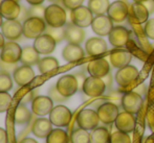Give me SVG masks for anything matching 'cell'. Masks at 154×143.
<instances>
[{
	"label": "cell",
	"instance_id": "cell-1",
	"mask_svg": "<svg viewBox=\"0 0 154 143\" xmlns=\"http://www.w3.org/2000/svg\"><path fill=\"white\" fill-rule=\"evenodd\" d=\"M44 20L49 26L63 27L65 26L67 20L66 12L59 4H51L45 10Z\"/></svg>",
	"mask_w": 154,
	"mask_h": 143
},
{
	"label": "cell",
	"instance_id": "cell-2",
	"mask_svg": "<svg viewBox=\"0 0 154 143\" xmlns=\"http://www.w3.org/2000/svg\"><path fill=\"white\" fill-rule=\"evenodd\" d=\"M46 26L44 19L29 17L23 22V36L27 39H36L45 32Z\"/></svg>",
	"mask_w": 154,
	"mask_h": 143
},
{
	"label": "cell",
	"instance_id": "cell-3",
	"mask_svg": "<svg viewBox=\"0 0 154 143\" xmlns=\"http://www.w3.org/2000/svg\"><path fill=\"white\" fill-rule=\"evenodd\" d=\"M70 19L73 24L84 28V27H87L89 25H91L93 20V14L91 10H89L88 6L81 5L79 7L71 10Z\"/></svg>",
	"mask_w": 154,
	"mask_h": 143
},
{
	"label": "cell",
	"instance_id": "cell-4",
	"mask_svg": "<svg viewBox=\"0 0 154 143\" xmlns=\"http://www.w3.org/2000/svg\"><path fill=\"white\" fill-rule=\"evenodd\" d=\"M100 122V118L97 112L91 109H84L78 114L77 123L79 127L84 129L86 131H92L93 129L97 127Z\"/></svg>",
	"mask_w": 154,
	"mask_h": 143
},
{
	"label": "cell",
	"instance_id": "cell-5",
	"mask_svg": "<svg viewBox=\"0 0 154 143\" xmlns=\"http://www.w3.org/2000/svg\"><path fill=\"white\" fill-rule=\"evenodd\" d=\"M58 91L65 97H70L79 90V85H78V81L75 79V75L72 74H66L63 75L58 79L57 84H56Z\"/></svg>",
	"mask_w": 154,
	"mask_h": 143
},
{
	"label": "cell",
	"instance_id": "cell-6",
	"mask_svg": "<svg viewBox=\"0 0 154 143\" xmlns=\"http://www.w3.org/2000/svg\"><path fill=\"white\" fill-rule=\"evenodd\" d=\"M121 103H122L123 109L126 112L136 114L140 112L143 106V97L135 91H130V92L125 93L122 96Z\"/></svg>",
	"mask_w": 154,
	"mask_h": 143
},
{
	"label": "cell",
	"instance_id": "cell-7",
	"mask_svg": "<svg viewBox=\"0 0 154 143\" xmlns=\"http://www.w3.org/2000/svg\"><path fill=\"white\" fill-rule=\"evenodd\" d=\"M106 85L104 81L100 77H95L90 75L85 79L83 85V92L89 97H99L104 94L106 90Z\"/></svg>",
	"mask_w": 154,
	"mask_h": 143
},
{
	"label": "cell",
	"instance_id": "cell-8",
	"mask_svg": "<svg viewBox=\"0 0 154 143\" xmlns=\"http://www.w3.org/2000/svg\"><path fill=\"white\" fill-rule=\"evenodd\" d=\"M97 115H99L100 121L104 124H111L116 121V117L119 116V108L112 101L104 103L97 108Z\"/></svg>",
	"mask_w": 154,
	"mask_h": 143
},
{
	"label": "cell",
	"instance_id": "cell-9",
	"mask_svg": "<svg viewBox=\"0 0 154 143\" xmlns=\"http://www.w3.org/2000/svg\"><path fill=\"white\" fill-rule=\"evenodd\" d=\"M49 120L56 127H66L71 120V112L67 107L59 105L49 113Z\"/></svg>",
	"mask_w": 154,
	"mask_h": 143
},
{
	"label": "cell",
	"instance_id": "cell-10",
	"mask_svg": "<svg viewBox=\"0 0 154 143\" xmlns=\"http://www.w3.org/2000/svg\"><path fill=\"white\" fill-rule=\"evenodd\" d=\"M54 109V101L49 96L39 95L32 101V112L37 116H45L48 115Z\"/></svg>",
	"mask_w": 154,
	"mask_h": 143
},
{
	"label": "cell",
	"instance_id": "cell-11",
	"mask_svg": "<svg viewBox=\"0 0 154 143\" xmlns=\"http://www.w3.org/2000/svg\"><path fill=\"white\" fill-rule=\"evenodd\" d=\"M1 31L4 38H6L8 40H18L21 37V34H23V24L18 19L5 20L2 23Z\"/></svg>",
	"mask_w": 154,
	"mask_h": 143
},
{
	"label": "cell",
	"instance_id": "cell-12",
	"mask_svg": "<svg viewBox=\"0 0 154 143\" xmlns=\"http://www.w3.org/2000/svg\"><path fill=\"white\" fill-rule=\"evenodd\" d=\"M21 53H22V48L17 43L11 41L5 43L3 48L1 49L0 60L6 63H18L20 62Z\"/></svg>",
	"mask_w": 154,
	"mask_h": 143
},
{
	"label": "cell",
	"instance_id": "cell-13",
	"mask_svg": "<svg viewBox=\"0 0 154 143\" xmlns=\"http://www.w3.org/2000/svg\"><path fill=\"white\" fill-rule=\"evenodd\" d=\"M138 76V70L136 67L128 65L123 68H120L116 74V81L121 87H128L131 85Z\"/></svg>",
	"mask_w": 154,
	"mask_h": 143
},
{
	"label": "cell",
	"instance_id": "cell-14",
	"mask_svg": "<svg viewBox=\"0 0 154 143\" xmlns=\"http://www.w3.org/2000/svg\"><path fill=\"white\" fill-rule=\"evenodd\" d=\"M92 30L101 37L109 36L110 31L113 28V21L105 15H100L93 18L91 23Z\"/></svg>",
	"mask_w": 154,
	"mask_h": 143
},
{
	"label": "cell",
	"instance_id": "cell-15",
	"mask_svg": "<svg viewBox=\"0 0 154 143\" xmlns=\"http://www.w3.org/2000/svg\"><path fill=\"white\" fill-rule=\"evenodd\" d=\"M57 42L51 36L47 34H42L38 38L35 39L34 47L40 55H49L56 48Z\"/></svg>",
	"mask_w": 154,
	"mask_h": 143
},
{
	"label": "cell",
	"instance_id": "cell-16",
	"mask_svg": "<svg viewBox=\"0 0 154 143\" xmlns=\"http://www.w3.org/2000/svg\"><path fill=\"white\" fill-rule=\"evenodd\" d=\"M107 15L113 22H123L128 16V5L121 0L112 2L109 5Z\"/></svg>",
	"mask_w": 154,
	"mask_h": 143
},
{
	"label": "cell",
	"instance_id": "cell-17",
	"mask_svg": "<svg viewBox=\"0 0 154 143\" xmlns=\"http://www.w3.org/2000/svg\"><path fill=\"white\" fill-rule=\"evenodd\" d=\"M114 123H116V127L119 131L124 132V133H127V134L132 133L136 125L134 114H131L126 111L119 114V116L116 117Z\"/></svg>",
	"mask_w": 154,
	"mask_h": 143
},
{
	"label": "cell",
	"instance_id": "cell-18",
	"mask_svg": "<svg viewBox=\"0 0 154 143\" xmlns=\"http://www.w3.org/2000/svg\"><path fill=\"white\" fill-rule=\"evenodd\" d=\"M13 79H14L15 83L18 86L23 87L29 85L32 83L35 79V71L32 70L31 66H26V65H22V66L18 67L13 73Z\"/></svg>",
	"mask_w": 154,
	"mask_h": 143
},
{
	"label": "cell",
	"instance_id": "cell-19",
	"mask_svg": "<svg viewBox=\"0 0 154 143\" xmlns=\"http://www.w3.org/2000/svg\"><path fill=\"white\" fill-rule=\"evenodd\" d=\"M87 70L91 76L103 79L110 72V66L105 58H95L88 63Z\"/></svg>",
	"mask_w": 154,
	"mask_h": 143
},
{
	"label": "cell",
	"instance_id": "cell-20",
	"mask_svg": "<svg viewBox=\"0 0 154 143\" xmlns=\"http://www.w3.org/2000/svg\"><path fill=\"white\" fill-rule=\"evenodd\" d=\"M129 30L123 26H116L112 28V30L109 34V42L112 46L118 47H124L127 45L129 41Z\"/></svg>",
	"mask_w": 154,
	"mask_h": 143
},
{
	"label": "cell",
	"instance_id": "cell-21",
	"mask_svg": "<svg viewBox=\"0 0 154 143\" xmlns=\"http://www.w3.org/2000/svg\"><path fill=\"white\" fill-rule=\"evenodd\" d=\"M21 12V6L17 0H3L0 5V14L5 20L18 19Z\"/></svg>",
	"mask_w": 154,
	"mask_h": 143
},
{
	"label": "cell",
	"instance_id": "cell-22",
	"mask_svg": "<svg viewBox=\"0 0 154 143\" xmlns=\"http://www.w3.org/2000/svg\"><path fill=\"white\" fill-rule=\"evenodd\" d=\"M65 28V40L68 43L72 44H81L85 38V31L83 28L78 25L71 23H66L64 26Z\"/></svg>",
	"mask_w": 154,
	"mask_h": 143
},
{
	"label": "cell",
	"instance_id": "cell-23",
	"mask_svg": "<svg viewBox=\"0 0 154 143\" xmlns=\"http://www.w3.org/2000/svg\"><path fill=\"white\" fill-rule=\"evenodd\" d=\"M62 57L66 62L73 63L84 58V50L79 44L68 43L62 51Z\"/></svg>",
	"mask_w": 154,
	"mask_h": 143
},
{
	"label": "cell",
	"instance_id": "cell-24",
	"mask_svg": "<svg viewBox=\"0 0 154 143\" xmlns=\"http://www.w3.org/2000/svg\"><path fill=\"white\" fill-rule=\"evenodd\" d=\"M53 131V123L49 119L38 118L34 122L32 132L38 138H46Z\"/></svg>",
	"mask_w": 154,
	"mask_h": 143
},
{
	"label": "cell",
	"instance_id": "cell-25",
	"mask_svg": "<svg viewBox=\"0 0 154 143\" xmlns=\"http://www.w3.org/2000/svg\"><path fill=\"white\" fill-rule=\"evenodd\" d=\"M86 52L91 57L103 55L107 51V44L102 38H90L85 45Z\"/></svg>",
	"mask_w": 154,
	"mask_h": 143
},
{
	"label": "cell",
	"instance_id": "cell-26",
	"mask_svg": "<svg viewBox=\"0 0 154 143\" xmlns=\"http://www.w3.org/2000/svg\"><path fill=\"white\" fill-rule=\"evenodd\" d=\"M132 60V55L127 50L119 49L110 53V63L113 67L120 69L125 66H128Z\"/></svg>",
	"mask_w": 154,
	"mask_h": 143
},
{
	"label": "cell",
	"instance_id": "cell-27",
	"mask_svg": "<svg viewBox=\"0 0 154 143\" xmlns=\"http://www.w3.org/2000/svg\"><path fill=\"white\" fill-rule=\"evenodd\" d=\"M40 61V53L35 49L34 46H26L22 49L20 62L26 66H34L38 65Z\"/></svg>",
	"mask_w": 154,
	"mask_h": 143
},
{
	"label": "cell",
	"instance_id": "cell-28",
	"mask_svg": "<svg viewBox=\"0 0 154 143\" xmlns=\"http://www.w3.org/2000/svg\"><path fill=\"white\" fill-rule=\"evenodd\" d=\"M132 13L138 23H146L150 15L148 8L145 6L143 2H134L132 4Z\"/></svg>",
	"mask_w": 154,
	"mask_h": 143
},
{
	"label": "cell",
	"instance_id": "cell-29",
	"mask_svg": "<svg viewBox=\"0 0 154 143\" xmlns=\"http://www.w3.org/2000/svg\"><path fill=\"white\" fill-rule=\"evenodd\" d=\"M58 67H59V62H58L57 58L53 57L40 58L38 63V69L41 74H46V73L57 69Z\"/></svg>",
	"mask_w": 154,
	"mask_h": 143
},
{
	"label": "cell",
	"instance_id": "cell-30",
	"mask_svg": "<svg viewBox=\"0 0 154 143\" xmlns=\"http://www.w3.org/2000/svg\"><path fill=\"white\" fill-rule=\"evenodd\" d=\"M110 134L106 127H95L90 132V143H108Z\"/></svg>",
	"mask_w": 154,
	"mask_h": 143
},
{
	"label": "cell",
	"instance_id": "cell-31",
	"mask_svg": "<svg viewBox=\"0 0 154 143\" xmlns=\"http://www.w3.org/2000/svg\"><path fill=\"white\" fill-rule=\"evenodd\" d=\"M109 0H89L88 2V7L92 12L93 15H104L108 12L109 8Z\"/></svg>",
	"mask_w": 154,
	"mask_h": 143
},
{
	"label": "cell",
	"instance_id": "cell-32",
	"mask_svg": "<svg viewBox=\"0 0 154 143\" xmlns=\"http://www.w3.org/2000/svg\"><path fill=\"white\" fill-rule=\"evenodd\" d=\"M31 111L25 107V105L20 103L18 107L16 108V111H15V116L14 120L16 124H25L31 120Z\"/></svg>",
	"mask_w": 154,
	"mask_h": 143
},
{
	"label": "cell",
	"instance_id": "cell-33",
	"mask_svg": "<svg viewBox=\"0 0 154 143\" xmlns=\"http://www.w3.org/2000/svg\"><path fill=\"white\" fill-rule=\"evenodd\" d=\"M69 137L64 130L56 129L46 137V143H68Z\"/></svg>",
	"mask_w": 154,
	"mask_h": 143
},
{
	"label": "cell",
	"instance_id": "cell-34",
	"mask_svg": "<svg viewBox=\"0 0 154 143\" xmlns=\"http://www.w3.org/2000/svg\"><path fill=\"white\" fill-rule=\"evenodd\" d=\"M70 141L71 143H90V133L79 127L71 133Z\"/></svg>",
	"mask_w": 154,
	"mask_h": 143
},
{
	"label": "cell",
	"instance_id": "cell-35",
	"mask_svg": "<svg viewBox=\"0 0 154 143\" xmlns=\"http://www.w3.org/2000/svg\"><path fill=\"white\" fill-rule=\"evenodd\" d=\"M45 34H49L54 38V40L57 43H60L65 39V28L63 27H53L47 25L45 29Z\"/></svg>",
	"mask_w": 154,
	"mask_h": 143
},
{
	"label": "cell",
	"instance_id": "cell-36",
	"mask_svg": "<svg viewBox=\"0 0 154 143\" xmlns=\"http://www.w3.org/2000/svg\"><path fill=\"white\" fill-rule=\"evenodd\" d=\"M13 88V79L10 73L0 71V92H8Z\"/></svg>",
	"mask_w": 154,
	"mask_h": 143
},
{
	"label": "cell",
	"instance_id": "cell-37",
	"mask_svg": "<svg viewBox=\"0 0 154 143\" xmlns=\"http://www.w3.org/2000/svg\"><path fill=\"white\" fill-rule=\"evenodd\" d=\"M109 143H131V138L127 133L116 131L110 135Z\"/></svg>",
	"mask_w": 154,
	"mask_h": 143
},
{
	"label": "cell",
	"instance_id": "cell-38",
	"mask_svg": "<svg viewBox=\"0 0 154 143\" xmlns=\"http://www.w3.org/2000/svg\"><path fill=\"white\" fill-rule=\"evenodd\" d=\"M12 103V96L8 92H0V113L6 112Z\"/></svg>",
	"mask_w": 154,
	"mask_h": 143
},
{
	"label": "cell",
	"instance_id": "cell-39",
	"mask_svg": "<svg viewBox=\"0 0 154 143\" xmlns=\"http://www.w3.org/2000/svg\"><path fill=\"white\" fill-rule=\"evenodd\" d=\"M45 10L46 7L42 5V4H37V5H32L29 10V17H37V18L44 19L45 16Z\"/></svg>",
	"mask_w": 154,
	"mask_h": 143
},
{
	"label": "cell",
	"instance_id": "cell-40",
	"mask_svg": "<svg viewBox=\"0 0 154 143\" xmlns=\"http://www.w3.org/2000/svg\"><path fill=\"white\" fill-rule=\"evenodd\" d=\"M48 96L53 99V101H56V103H64V101L67 99V97L63 96L61 93L58 91V89L56 86L51 87V88L48 90Z\"/></svg>",
	"mask_w": 154,
	"mask_h": 143
},
{
	"label": "cell",
	"instance_id": "cell-41",
	"mask_svg": "<svg viewBox=\"0 0 154 143\" xmlns=\"http://www.w3.org/2000/svg\"><path fill=\"white\" fill-rule=\"evenodd\" d=\"M17 68H18L17 63H6L0 60V71L8 73H14Z\"/></svg>",
	"mask_w": 154,
	"mask_h": 143
},
{
	"label": "cell",
	"instance_id": "cell-42",
	"mask_svg": "<svg viewBox=\"0 0 154 143\" xmlns=\"http://www.w3.org/2000/svg\"><path fill=\"white\" fill-rule=\"evenodd\" d=\"M145 34L151 40H154V19H150L145 24Z\"/></svg>",
	"mask_w": 154,
	"mask_h": 143
},
{
	"label": "cell",
	"instance_id": "cell-43",
	"mask_svg": "<svg viewBox=\"0 0 154 143\" xmlns=\"http://www.w3.org/2000/svg\"><path fill=\"white\" fill-rule=\"evenodd\" d=\"M83 2H84V0H62L63 5L70 10L81 6L82 4H83Z\"/></svg>",
	"mask_w": 154,
	"mask_h": 143
},
{
	"label": "cell",
	"instance_id": "cell-44",
	"mask_svg": "<svg viewBox=\"0 0 154 143\" xmlns=\"http://www.w3.org/2000/svg\"><path fill=\"white\" fill-rule=\"evenodd\" d=\"M34 94H35L34 91H29V93H26V94L22 97V99H21V103H23V105H26V103L32 101L35 97H36V96H34Z\"/></svg>",
	"mask_w": 154,
	"mask_h": 143
},
{
	"label": "cell",
	"instance_id": "cell-45",
	"mask_svg": "<svg viewBox=\"0 0 154 143\" xmlns=\"http://www.w3.org/2000/svg\"><path fill=\"white\" fill-rule=\"evenodd\" d=\"M75 79H77V81H78V85H79V90H82V89H83L84 83H85V79H87V77H86L85 75H84L83 73H81V72L75 73Z\"/></svg>",
	"mask_w": 154,
	"mask_h": 143
},
{
	"label": "cell",
	"instance_id": "cell-46",
	"mask_svg": "<svg viewBox=\"0 0 154 143\" xmlns=\"http://www.w3.org/2000/svg\"><path fill=\"white\" fill-rule=\"evenodd\" d=\"M104 81V83H105V85L107 88H110V87L112 86V75H111V73H108L106 76H104L103 79H102Z\"/></svg>",
	"mask_w": 154,
	"mask_h": 143
},
{
	"label": "cell",
	"instance_id": "cell-47",
	"mask_svg": "<svg viewBox=\"0 0 154 143\" xmlns=\"http://www.w3.org/2000/svg\"><path fill=\"white\" fill-rule=\"evenodd\" d=\"M0 143H8V134L2 127H0Z\"/></svg>",
	"mask_w": 154,
	"mask_h": 143
},
{
	"label": "cell",
	"instance_id": "cell-48",
	"mask_svg": "<svg viewBox=\"0 0 154 143\" xmlns=\"http://www.w3.org/2000/svg\"><path fill=\"white\" fill-rule=\"evenodd\" d=\"M143 3H144L145 6L148 8V10H149L150 14L154 12V0H147V1L143 2Z\"/></svg>",
	"mask_w": 154,
	"mask_h": 143
},
{
	"label": "cell",
	"instance_id": "cell-49",
	"mask_svg": "<svg viewBox=\"0 0 154 143\" xmlns=\"http://www.w3.org/2000/svg\"><path fill=\"white\" fill-rule=\"evenodd\" d=\"M135 92L136 93H138L140 95H144V94H146V92H147V87L145 86V85H140V86H138L137 88L135 89Z\"/></svg>",
	"mask_w": 154,
	"mask_h": 143
},
{
	"label": "cell",
	"instance_id": "cell-50",
	"mask_svg": "<svg viewBox=\"0 0 154 143\" xmlns=\"http://www.w3.org/2000/svg\"><path fill=\"white\" fill-rule=\"evenodd\" d=\"M31 5H37V4H42L44 0H26Z\"/></svg>",
	"mask_w": 154,
	"mask_h": 143
},
{
	"label": "cell",
	"instance_id": "cell-51",
	"mask_svg": "<svg viewBox=\"0 0 154 143\" xmlns=\"http://www.w3.org/2000/svg\"><path fill=\"white\" fill-rule=\"evenodd\" d=\"M19 143H38L35 139H32V138H24V139H22Z\"/></svg>",
	"mask_w": 154,
	"mask_h": 143
},
{
	"label": "cell",
	"instance_id": "cell-52",
	"mask_svg": "<svg viewBox=\"0 0 154 143\" xmlns=\"http://www.w3.org/2000/svg\"><path fill=\"white\" fill-rule=\"evenodd\" d=\"M4 36H3V34L2 32H0V49H2L3 48V46H4V44H5V41H4Z\"/></svg>",
	"mask_w": 154,
	"mask_h": 143
},
{
	"label": "cell",
	"instance_id": "cell-53",
	"mask_svg": "<svg viewBox=\"0 0 154 143\" xmlns=\"http://www.w3.org/2000/svg\"><path fill=\"white\" fill-rule=\"evenodd\" d=\"M2 18H3V17H2V15L0 14V28H1V26H2V23H3V20H2Z\"/></svg>",
	"mask_w": 154,
	"mask_h": 143
},
{
	"label": "cell",
	"instance_id": "cell-54",
	"mask_svg": "<svg viewBox=\"0 0 154 143\" xmlns=\"http://www.w3.org/2000/svg\"><path fill=\"white\" fill-rule=\"evenodd\" d=\"M51 2H54V3H59V2H62V0H48Z\"/></svg>",
	"mask_w": 154,
	"mask_h": 143
},
{
	"label": "cell",
	"instance_id": "cell-55",
	"mask_svg": "<svg viewBox=\"0 0 154 143\" xmlns=\"http://www.w3.org/2000/svg\"><path fill=\"white\" fill-rule=\"evenodd\" d=\"M134 2H145V1H147V0H133Z\"/></svg>",
	"mask_w": 154,
	"mask_h": 143
},
{
	"label": "cell",
	"instance_id": "cell-56",
	"mask_svg": "<svg viewBox=\"0 0 154 143\" xmlns=\"http://www.w3.org/2000/svg\"><path fill=\"white\" fill-rule=\"evenodd\" d=\"M2 1H3V0H0V5H1V3H2Z\"/></svg>",
	"mask_w": 154,
	"mask_h": 143
},
{
	"label": "cell",
	"instance_id": "cell-57",
	"mask_svg": "<svg viewBox=\"0 0 154 143\" xmlns=\"http://www.w3.org/2000/svg\"><path fill=\"white\" fill-rule=\"evenodd\" d=\"M17 1H18V0H17Z\"/></svg>",
	"mask_w": 154,
	"mask_h": 143
}]
</instances>
